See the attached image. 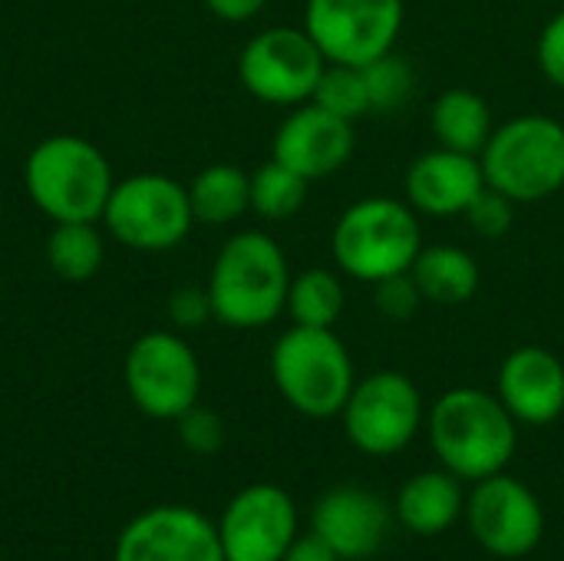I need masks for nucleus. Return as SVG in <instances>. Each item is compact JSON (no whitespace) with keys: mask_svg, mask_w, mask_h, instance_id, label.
<instances>
[{"mask_svg":"<svg viewBox=\"0 0 564 561\" xmlns=\"http://www.w3.org/2000/svg\"><path fill=\"white\" fill-rule=\"evenodd\" d=\"M430 446L443 470L459 476L463 483H479L486 476L506 473L519 446V423L502 407L496 393L479 387L446 390L430 417Z\"/></svg>","mask_w":564,"mask_h":561,"instance_id":"1","label":"nucleus"},{"mask_svg":"<svg viewBox=\"0 0 564 561\" xmlns=\"http://www.w3.org/2000/svg\"><path fill=\"white\" fill-rule=\"evenodd\" d=\"M291 288L288 255L268 231H238L215 255L208 274L212 314L235 331L268 327L284 314Z\"/></svg>","mask_w":564,"mask_h":561,"instance_id":"2","label":"nucleus"},{"mask_svg":"<svg viewBox=\"0 0 564 561\" xmlns=\"http://www.w3.org/2000/svg\"><path fill=\"white\" fill-rule=\"evenodd\" d=\"M23 185L33 205L53 222H99L116 179L99 145L73 132H56L26 155Z\"/></svg>","mask_w":564,"mask_h":561,"instance_id":"3","label":"nucleus"},{"mask_svg":"<svg viewBox=\"0 0 564 561\" xmlns=\"http://www.w3.org/2000/svg\"><path fill=\"white\" fill-rule=\"evenodd\" d=\"M423 248L420 215L406 205V198L370 195L347 205L330 235L334 265L360 281L377 284L390 274L410 271Z\"/></svg>","mask_w":564,"mask_h":561,"instance_id":"4","label":"nucleus"},{"mask_svg":"<svg viewBox=\"0 0 564 561\" xmlns=\"http://www.w3.org/2000/svg\"><path fill=\"white\" fill-rule=\"evenodd\" d=\"M271 377L291 410L311 420L340 417L354 384V357L334 327L291 324L271 350Z\"/></svg>","mask_w":564,"mask_h":561,"instance_id":"5","label":"nucleus"},{"mask_svg":"<svg viewBox=\"0 0 564 561\" xmlns=\"http://www.w3.org/2000/svg\"><path fill=\"white\" fill-rule=\"evenodd\" d=\"M486 185L516 205L545 202L564 188V122L522 112L496 126L479 152Z\"/></svg>","mask_w":564,"mask_h":561,"instance_id":"6","label":"nucleus"},{"mask_svg":"<svg viewBox=\"0 0 564 561\" xmlns=\"http://www.w3.org/2000/svg\"><path fill=\"white\" fill-rule=\"evenodd\" d=\"M102 222L106 231L126 248L135 251L178 248L195 225L188 185L159 172L129 175L112 185Z\"/></svg>","mask_w":564,"mask_h":561,"instance_id":"7","label":"nucleus"},{"mask_svg":"<svg viewBox=\"0 0 564 561\" xmlns=\"http://www.w3.org/2000/svg\"><path fill=\"white\" fill-rule=\"evenodd\" d=\"M340 420L350 446L360 453L397 456L416 440L426 420V407L420 387L406 374L377 370L354 384Z\"/></svg>","mask_w":564,"mask_h":561,"instance_id":"8","label":"nucleus"},{"mask_svg":"<svg viewBox=\"0 0 564 561\" xmlns=\"http://www.w3.org/2000/svg\"><path fill=\"white\" fill-rule=\"evenodd\" d=\"M406 23L403 0H307L304 30L327 63L367 66L397 50Z\"/></svg>","mask_w":564,"mask_h":561,"instance_id":"9","label":"nucleus"},{"mask_svg":"<svg viewBox=\"0 0 564 561\" xmlns=\"http://www.w3.org/2000/svg\"><path fill=\"white\" fill-rule=\"evenodd\" d=\"M126 390L145 417L178 420L198 403L202 364L182 334L149 331L126 354Z\"/></svg>","mask_w":564,"mask_h":561,"instance_id":"10","label":"nucleus"},{"mask_svg":"<svg viewBox=\"0 0 564 561\" xmlns=\"http://www.w3.org/2000/svg\"><path fill=\"white\" fill-rule=\"evenodd\" d=\"M324 66L327 60L304 26H271L245 43L238 79L254 99L294 109L314 96Z\"/></svg>","mask_w":564,"mask_h":561,"instance_id":"11","label":"nucleus"},{"mask_svg":"<svg viewBox=\"0 0 564 561\" xmlns=\"http://www.w3.org/2000/svg\"><path fill=\"white\" fill-rule=\"evenodd\" d=\"M466 522L473 539L496 559H525L545 536L539 496L516 476L496 473L466 496Z\"/></svg>","mask_w":564,"mask_h":561,"instance_id":"12","label":"nucleus"},{"mask_svg":"<svg viewBox=\"0 0 564 561\" xmlns=\"http://www.w3.org/2000/svg\"><path fill=\"white\" fill-rule=\"evenodd\" d=\"M215 526L228 561H281L297 539V506L281 486L254 483L225 506Z\"/></svg>","mask_w":564,"mask_h":561,"instance_id":"13","label":"nucleus"},{"mask_svg":"<svg viewBox=\"0 0 564 561\" xmlns=\"http://www.w3.org/2000/svg\"><path fill=\"white\" fill-rule=\"evenodd\" d=\"M112 561H228L218 526L188 506H155L116 539Z\"/></svg>","mask_w":564,"mask_h":561,"instance_id":"14","label":"nucleus"},{"mask_svg":"<svg viewBox=\"0 0 564 561\" xmlns=\"http://www.w3.org/2000/svg\"><path fill=\"white\" fill-rule=\"evenodd\" d=\"M357 149L354 122L321 109L317 103L294 106L274 132L271 159L294 169L307 182L340 172Z\"/></svg>","mask_w":564,"mask_h":561,"instance_id":"15","label":"nucleus"},{"mask_svg":"<svg viewBox=\"0 0 564 561\" xmlns=\"http://www.w3.org/2000/svg\"><path fill=\"white\" fill-rule=\"evenodd\" d=\"M390 506L364 486H337L324 493L311 516V532H317L344 561L377 555L393 529Z\"/></svg>","mask_w":564,"mask_h":561,"instance_id":"16","label":"nucleus"},{"mask_svg":"<svg viewBox=\"0 0 564 561\" xmlns=\"http://www.w3.org/2000/svg\"><path fill=\"white\" fill-rule=\"evenodd\" d=\"M496 397L525 427H549L564 413V364L539 344L516 347L496 377Z\"/></svg>","mask_w":564,"mask_h":561,"instance_id":"17","label":"nucleus"},{"mask_svg":"<svg viewBox=\"0 0 564 561\" xmlns=\"http://www.w3.org/2000/svg\"><path fill=\"white\" fill-rule=\"evenodd\" d=\"M403 188H406V205L416 215L456 218L466 215L473 198L486 188V175L479 155L436 145L410 162Z\"/></svg>","mask_w":564,"mask_h":561,"instance_id":"18","label":"nucleus"},{"mask_svg":"<svg viewBox=\"0 0 564 561\" xmlns=\"http://www.w3.org/2000/svg\"><path fill=\"white\" fill-rule=\"evenodd\" d=\"M466 513L463 479L449 470H426L410 476L393 503V516L416 536H443Z\"/></svg>","mask_w":564,"mask_h":561,"instance_id":"19","label":"nucleus"},{"mask_svg":"<svg viewBox=\"0 0 564 561\" xmlns=\"http://www.w3.org/2000/svg\"><path fill=\"white\" fill-rule=\"evenodd\" d=\"M423 301L456 308L476 298L482 271L479 261L459 245H423L410 268Z\"/></svg>","mask_w":564,"mask_h":561,"instance_id":"20","label":"nucleus"},{"mask_svg":"<svg viewBox=\"0 0 564 561\" xmlns=\"http://www.w3.org/2000/svg\"><path fill=\"white\" fill-rule=\"evenodd\" d=\"M430 129L436 136V145L453 149V152H469L479 155L496 129L492 109L486 96L466 86H453L436 96L430 109Z\"/></svg>","mask_w":564,"mask_h":561,"instance_id":"21","label":"nucleus"},{"mask_svg":"<svg viewBox=\"0 0 564 561\" xmlns=\"http://www.w3.org/2000/svg\"><path fill=\"white\" fill-rule=\"evenodd\" d=\"M192 215L202 225H231L251 208V175L238 165L215 162L188 185Z\"/></svg>","mask_w":564,"mask_h":561,"instance_id":"22","label":"nucleus"},{"mask_svg":"<svg viewBox=\"0 0 564 561\" xmlns=\"http://www.w3.org/2000/svg\"><path fill=\"white\" fill-rule=\"evenodd\" d=\"M347 308L344 281L327 268H307L301 274H291L288 288V317L301 327H334Z\"/></svg>","mask_w":564,"mask_h":561,"instance_id":"23","label":"nucleus"},{"mask_svg":"<svg viewBox=\"0 0 564 561\" xmlns=\"http://www.w3.org/2000/svg\"><path fill=\"white\" fill-rule=\"evenodd\" d=\"M106 248L96 222H53L46 261L63 281H89L102 268Z\"/></svg>","mask_w":564,"mask_h":561,"instance_id":"24","label":"nucleus"},{"mask_svg":"<svg viewBox=\"0 0 564 561\" xmlns=\"http://www.w3.org/2000/svg\"><path fill=\"white\" fill-rule=\"evenodd\" d=\"M307 185L311 182L304 175L271 159L251 172V212L264 222H288L304 208Z\"/></svg>","mask_w":564,"mask_h":561,"instance_id":"25","label":"nucleus"},{"mask_svg":"<svg viewBox=\"0 0 564 561\" xmlns=\"http://www.w3.org/2000/svg\"><path fill=\"white\" fill-rule=\"evenodd\" d=\"M311 103H317L321 109H327V112H334V116H340L347 122H357L367 112H373L364 69L360 66H344V63H327L324 66Z\"/></svg>","mask_w":564,"mask_h":561,"instance_id":"26","label":"nucleus"},{"mask_svg":"<svg viewBox=\"0 0 564 561\" xmlns=\"http://www.w3.org/2000/svg\"><path fill=\"white\" fill-rule=\"evenodd\" d=\"M360 69H364V79H367L373 112H397L416 96V69L397 50L377 56L373 63H367Z\"/></svg>","mask_w":564,"mask_h":561,"instance_id":"27","label":"nucleus"},{"mask_svg":"<svg viewBox=\"0 0 564 561\" xmlns=\"http://www.w3.org/2000/svg\"><path fill=\"white\" fill-rule=\"evenodd\" d=\"M479 238H506L516 225V202L496 188H482L463 215Z\"/></svg>","mask_w":564,"mask_h":561,"instance_id":"28","label":"nucleus"},{"mask_svg":"<svg viewBox=\"0 0 564 561\" xmlns=\"http://www.w3.org/2000/svg\"><path fill=\"white\" fill-rule=\"evenodd\" d=\"M370 288H373V308H377V314L387 317V321H393V324L410 321L420 311V304H423V294H420V288H416V281H413L410 271L390 274V278L370 284Z\"/></svg>","mask_w":564,"mask_h":561,"instance_id":"29","label":"nucleus"},{"mask_svg":"<svg viewBox=\"0 0 564 561\" xmlns=\"http://www.w3.org/2000/svg\"><path fill=\"white\" fill-rule=\"evenodd\" d=\"M178 440H182V446L188 450V453H195V456H212V453H218L221 446H225V423H221V417L215 413V410H208V407H192V410H185L178 420Z\"/></svg>","mask_w":564,"mask_h":561,"instance_id":"30","label":"nucleus"},{"mask_svg":"<svg viewBox=\"0 0 564 561\" xmlns=\"http://www.w3.org/2000/svg\"><path fill=\"white\" fill-rule=\"evenodd\" d=\"M535 60L542 76L564 89V7L542 26L539 33V46H535Z\"/></svg>","mask_w":564,"mask_h":561,"instance_id":"31","label":"nucleus"},{"mask_svg":"<svg viewBox=\"0 0 564 561\" xmlns=\"http://www.w3.org/2000/svg\"><path fill=\"white\" fill-rule=\"evenodd\" d=\"M169 317L175 327L182 331H195L202 327L212 314V298H208V288H178L172 298H169Z\"/></svg>","mask_w":564,"mask_h":561,"instance_id":"32","label":"nucleus"},{"mask_svg":"<svg viewBox=\"0 0 564 561\" xmlns=\"http://www.w3.org/2000/svg\"><path fill=\"white\" fill-rule=\"evenodd\" d=\"M281 561H344L317 532H307V536H297L291 542V549L284 552Z\"/></svg>","mask_w":564,"mask_h":561,"instance_id":"33","label":"nucleus"},{"mask_svg":"<svg viewBox=\"0 0 564 561\" xmlns=\"http://www.w3.org/2000/svg\"><path fill=\"white\" fill-rule=\"evenodd\" d=\"M205 7L218 17V20H228V23H245V20H254L268 0H205Z\"/></svg>","mask_w":564,"mask_h":561,"instance_id":"34","label":"nucleus"}]
</instances>
